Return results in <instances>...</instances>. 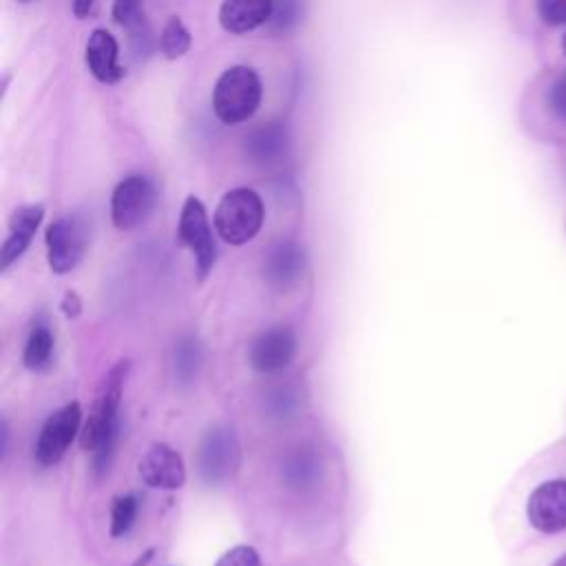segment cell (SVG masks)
Here are the masks:
<instances>
[{
  "label": "cell",
  "mask_w": 566,
  "mask_h": 566,
  "mask_svg": "<svg viewBox=\"0 0 566 566\" xmlns=\"http://www.w3.org/2000/svg\"><path fill=\"white\" fill-rule=\"evenodd\" d=\"M128 369H130V360L124 358V360H117L106 371L95 394L88 418L80 431V447L84 451H91L93 471L97 475H104L111 467V458L117 442V429H119L117 411H119V400H122Z\"/></svg>",
  "instance_id": "6da1fadb"
},
{
  "label": "cell",
  "mask_w": 566,
  "mask_h": 566,
  "mask_svg": "<svg viewBox=\"0 0 566 566\" xmlns=\"http://www.w3.org/2000/svg\"><path fill=\"white\" fill-rule=\"evenodd\" d=\"M263 97L259 75L243 64L226 69L212 88V111L223 124H241L250 119Z\"/></svg>",
  "instance_id": "7a4b0ae2"
},
{
  "label": "cell",
  "mask_w": 566,
  "mask_h": 566,
  "mask_svg": "<svg viewBox=\"0 0 566 566\" xmlns=\"http://www.w3.org/2000/svg\"><path fill=\"white\" fill-rule=\"evenodd\" d=\"M263 201L252 188L228 190L214 210V230L230 245L252 241L263 226Z\"/></svg>",
  "instance_id": "3957f363"
},
{
  "label": "cell",
  "mask_w": 566,
  "mask_h": 566,
  "mask_svg": "<svg viewBox=\"0 0 566 566\" xmlns=\"http://www.w3.org/2000/svg\"><path fill=\"white\" fill-rule=\"evenodd\" d=\"M241 462V447L237 433L228 424L212 427L199 447L197 453V469L206 484L217 486L228 482Z\"/></svg>",
  "instance_id": "277c9868"
},
{
  "label": "cell",
  "mask_w": 566,
  "mask_h": 566,
  "mask_svg": "<svg viewBox=\"0 0 566 566\" xmlns=\"http://www.w3.org/2000/svg\"><path fill=\"white\" fill-rule=\"evenodd\" d=\"M46 259L55 274L71 272L88 248V223L80 214L57 217L46 228Z\"/></svg>",
  "instance_id": "5b68a950"
},
{
  "label": "cell",
  "mask_w": 566,
  "mask_h": 566,
  "mask_svg": "<svg viewBox=\"0 0 566 566\" xmlns=\"http://www.w3.org/2000/svg\"><path fill=\"white\" fill-rule=\"evenodd\" d=\"M177 237L181 245H186L192 252L197 274L203 281L217 261V241L208 221V212L195 195L186 197L181 206Z\"/></svg>",
  "instance_id": "8992f818"
},
{
  "label": "cell",
  "mask_w": 566,
  "mask_h": 566,
  "mask_svg": "<svg viewBox=\"0 0 566 566\" xmlns=\"http://www.w3.org/2000/svg\"><path fill=\"white\" fill-rule=\"evenodd\" d=\"M157 201V188L146 175H130L122 179L111 195V221L117 230H133L142 226Z\"/></svg>",
  "instance_id": "52a82bcc"
},
{
  "label": "cell",
  "mask_w": 566,
  "mask_h": 566,
  "mask_svg": "<svg viewBox=\"0 0 566 566\" xmlns=\"http://www.w3.org/2000/svg\"><path fill=\"white\" fill-rule=\"evenodd\" d=\"M82 427V407L80 402H69L64 407H60L57 411H53L35 440L33 447V458L40 467H53L57 464L66 449L71 447V442L80 436Z\"/></svg>",
  "instance_id": "ba28073f"
},
{
  "label": "cell",
  "mask_w": 566,
  "mask_h": 566,
  "mask_svg": "<svg viewBox=\"0 0 566 566\" xmlns=\"http://www.w3.org/2000/svg\"><path fill=\"white\" fill-rule=\"evenodd\" d=\"M526 517L539 533L553 535L566 528V480H546L533 489Z\"/></svg>",
  "instance_id": "9c48e42d"
},
{
  "label": "cell",
  "mask_w": 566,
  "mask_h": 566,
  "mask_svg": "<svg viewBox=\"0 0 566 566\" xmlns=\"http://www.w3.org/2000/svg\"><path fill=\"white\" fill-rule=\"evenodd\" d=\"M139 478L150 489L175 491L186 482L184 458L177 449L166 442H153L137 464Z\"/></svg>",
  "instance_id": "30bf717a"
},
{
  "label": "cell",
  "mask_w": 566,
  "mask_h": 566,
  "mask_svg": "<svg viewBox=\"0 0 566 566\" xmlns=\"http://www.w3.org/2000/svg\"><path fill=\"white\" fill-rule=\"evenodd\" d=\"M296 354V336L290 327H272L261 332L250 345V365L261 374L285 369Z\"/></svg>",
  "instance_id": "8fae6325"
},
{
  "label": "cell",
  "mask_w": 566,
  "mask_h": 566,
  "mask_svg": "<svg viewBox=\"0 0 566 566\" xmlns=\"http://www.w3.org/2000/svg\"><path fill=\"white\" fill-rule=\"evenodd\" d=\"M245 157L256 166H274L290 150V130L285 122H265L252 128L243 139Z\"/></svg>",
  "instance_id": "7c38bea8"
},
{
  "label": "cell",
  "mask_w": 566,
  "mask_h": 566,
  "mask_svg": "<svg viewBox=\"0 0 566 566\" xmlns=\"http://www.w3.org/2000/svg\"><path fill=\"white\" fill-rule=\"evenodd\" d=\"M42 217L44 208L40 203H27L11 212L9 234L0 248V272H7L27 252Z\"/></svg>",
  "instance_id": "4fadbf2b"
},
{
  "label": "cell",
  "mask_w": 566,
  "mask_h": 566,
  "mask_svg": "<svg viewBox=\"0 0 566 566\" xmlns=\"http://www.w3.org/2000/svg\"><path fill=\"white\" fill-rule=\"evenodd\" d=\"M86 66L102 84L119 82L126 71L119 64V44L106 29H95L86 42Z\"/></svg>",
  "instance_id": "5bb4252c"
},
{
  "label": "cell",
  "mask_w": 566,
  "mask_h": 566,
  "mask_svg": "<svg viewBox=\"0 0 566 566\" xmlns=\"http://www.w3.org/2000/svg\"><path fill=\"white\" fill-rule=\"evenodd\" d=\"M305 270V252L294 241L274 243L263 261V276L270 285L287 287L298 281Z\"/></svg>",
  "instance_id": "9a60e30c"
},
{
  "label": "cell",
  "mask_w": 566,
  "mask_h": 566,
  "mask_svg": "<svg viewBox=\"0 0 566 566\" xmlns=\"http://www.w3.org/2000/svg\"><path fill=\"white\" fill-rule=\"evenodd\" d=\"M274 0H223L219 22L228 33H248L268 24Z\"/></svg>",
  "instance_id": "2e32d148"
},
{
  "label": "cell",
  "mask_w": 566,
  "mask_h": 566,
  "mask_svg": "<svg viewBox=\"0 0 566 566\" xmlns=\"http://www.w3.org/2000/svg\"><path fill=\"white\" fill-rule=\"evenodd\" d=\"M53 332H51V325L46 321L44 314H40L31 329H29V336H27V343H24V354H22V360H24V367L27 369H33V371H44L51 367L53 363Z\"/></svg>",
  "instance_id": "e0dca14e"
},
{
  "label": "cell",
  "mask_w": 566,
  "mask_h": 566,
  "mask_svg": "<svg viewBox=\"0 0 566 566\" xmlns=\"http://www.w3.org/2000/svg\"><path fill=\"white\" fill-rule=\"evenodd\" d=\"M281 478L290 484V489H310L321 478V460L310 449H296L290 453L281 467Z\"/></svg>",
  "instance_id": "ac0fdd59"
},
{
  "label": "cell",
  "mask_w": 566,
  "mask_h": 566,
  "mask_svg": "<svg viewBox=\"0 0 566 566\" xmlns=\"http://www.w3.org/2000/svg\"><path fill=\"white\" fill-rule=\"evenodd\" d=\"M305 15V0H274L268 29L274 35L292 33Z\"/></svg>",
  "instance_id": "d6986e66"
},
{
  "label": "cell",
  "mask_w": 566,
  "mask_h": 566,
  "mask_svg": "<svg viewBox=\"0 0 566 566\" xmlns=\"http://www.w3.org/2000/svg\"><path fill=\"white\" fill-rule=\"evenodd\" d=\"M190 46H192L190 31L177 15H172L159 33V51L164 53V57L177 60V57L186 55L190 51Z\"/></svg>",
  "instance_id": "ffe728a7"
},
{
  "label": "cell",
  "mask_w": 566,
  "mask_h": 566,
  "mask_svg": "<svg viewBox=\"0 0 566 566\" xmlns=\"http://www.w3.org/2000/svg\"><path fill=\"white\" fill-rule=\"evenodd\" d=\"M137 513H139V500L135 493L117 495L111 504V526H108L111 537L126 535L130 531V526L135 524Z\"/></svg>",
  "instance_id": "44dd1931"
},
{
  "label": "cell",
  "mask_w": 566,
  "mask_h": 566,
  "mask_svg": "<svg viewBox=\"0 0 566 566\" xmlns=\"http://www.w3.org/2000/svg\"><path fill=\"white\" fill-rule=\"evenodd\" d=\"M199 363H201V352H199L197 340L192 336L181 338L175 347V376L181 382L192 380L199 369Z\"/></svg>",
  "instance_id": "7402d4cb"
},
{
  "label": "cell",
  "mask_w": 566,
  "mask_h": 566,
  "mask_svg": "<svg viewBox=\"0 0 566 566\" xmlns=\"http://www.w3.org/2000/svg\"><path fill=\"white\" fill-rule=\"evenodd\" d=\"M113 20L126 29L146 20L144 0H113Z\"/></svg>",
  "instance_id": "603a6c76"
},
{
  "label": "cell",
  "mask_w": 566,
  "mask_h": 566,
  "mask_svg": "<svg viewBox=\"0 0 566 566\" xmlns=\"http://www.w3.org/2000/svg\"><path fill=\"white\" fill-rule=\"evenodd\" d=\"M214 566H261V557L256 553V548L252 546H234L230 551H226Z\"/></svg>",
  "instance_id": "cb8c5ba5"
},
{
  "label": "cell",
  "mask_w": 566,
  "mask_h": 566,
  "mask_svg": "<svg viewBox=\"0 0 566 566\" xmlns=\"http://www.w3.org/2000/svg\"><path fill=\"white\" fill-rule=\"evenodd\" d=\"M546 104H548L551 113H553L557 119H564V122H566V71L551 84Z\"/></svg>",
  "instance_id": "d4e9b609"
},
{
  "label": "cell",
  "mask_w": 566,
  "mask_h": 566,
  "mask_svg": "<svg viewBox=\"0 0 566 566\" xmlns=\"http://www.w3.org/2000/svg\"><path fill=\"white\" fill-rule=\"evenodd\" d=\"M537 13L546 24H566V0H537Z\"/></svg>",
  "instance_id": "484cf974"
},
{
  "label": "cell",
  "mask_w": 566,
  "mask_h": 566,
  "mask_svg": "<svg viewBox=\"0 0 566 566\" xmlns=\"http://www.w3.org/2000/svg\"><path fill=\"white\" fill-rule=\"evenodd\" d=\"M60 310L64 312V316H66V318H77V316H80V312H82V301H80V296H77L75 292H71V290H69V292L62 296Z\"/></svg>",
  "instance_id": "4316f807"
},
{
  "label": "cell",
  "mask_w": 566,
  "mask_h": 566,
  "mask_svg": "<svg viewBox=\"0 0 566 566\" xmlns=\"http://www.w3.org/2000/svg\"><path fill=\"white\" fill-rule=\"evenodd\" d=\"M95 0H73V13L75 18H86L91 13V7H93Z\"/></svg>",
  "instance_id": "83f0119b"
},
{
  "label": "cell",
  "mask_w": 566,
  "mask_h": 566,
  "mask_svg": "<svg viewBox=\"0 0 566 566\" xmlns=\"http://www.w3.org/2000/svg\"><path fill=\"white\" fill-rule=\"evenodd\" d=\"M551 566H566V555H562V557H557Z\"/></svg>",
  "instance_id": "f1b7e54d"
},
{
  "label": "cell",
  "mask_w": 566,
  "mask_h": 566,
  "mask_svg": "<svg viewBox=\"0 0 566 566\" xmlns=\"http://www.w3.org/2000/svg\"><path fill=\"white\" fill-rule=\"evenodd\" d=\"M562 49H564V53H566V33H564V40H562Z\"/></svg>",
  "instance_id": "f546056e"
},
{
  "label": "cell",
  "mask_w": 566,
  "mask_h": 566,
  "mask_svg": "<svg viewBox=\"0 0 566 566\" xmlns=\"http://www.w3.org/2000/svg\"><path fill=\"white\" fill-rule=\"evenodd\" d=\"M20 2H29V0H20Z\"/></svg>",
  "instance_id": "4dcf8cb0"
}]
</instances>
